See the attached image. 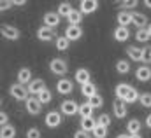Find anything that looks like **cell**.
Masks as SVG:
<instances>
[{"mask_svg":"<svg viewBox=\"0 0 151 138\" xmlns=\"http://www.w3.org/2000/svg\"><path fill=\"white\" fill-rule=\"evenodd\" d=\"M9 93H11V96H12L14 100H18V102H25V100L28 98L27 86H21V84H18V82L9 87Z\"/></svg>","mask_w":151,"mask_h":138,"instance_id":"obj_1","label":"cell"},{"mask_svg":"<svg viewBox=\"0 0 151 138\" xmlns=\"http://www.w3.org/2000/svg\"><path fill=\"white\" fill-rule=\"evenodd\" d=\"M49 68H51V72H53L55 75H65V73L69 72L67 61H65V60H62V58H55V60H51Z\"/></svg>","mask_w":151,"mask_h":138,"instance_id":"obj_2","label":"cell"},{"mask_svg":"<svg viewBox=\"0 0 151 138\" xmlns=\"http://www.w3.org/2000/svg\"><path fill=\"white\" fill-rule=\"evenodd\" d=\"M0 33L4 38H7V40H18L19 38V30L16 28V26H12V25H2L0 26Z\"/></svg>","mask_w":151,"mask_h":138,"instance_id":"obj_3","label":"cell"},{"mask_svg":"<svg viewBox=\"0 0 151 138\" xmlns=\"http://www.w3.org/2000/svg\"><path fill=\"white\" fill-rule=\"evenodd\" d=\"M25 108H27V112H28L30 115H39L40 110H42V105L37 102L35 96H28V98L25 100Z\"/></svg>","mask_w":151,"mask_h":138,"instance_id":"obj_4","label":"cell"},{"mask_svg":"<svg viewBox=\"0 0 151 138\" xmlns=\"http://www.w3.org/2000/svg\"><path fill=\"white\" fill-rule=\"evenodd\" d=\"M44 124L47 126V128H58L60 124H62V115H60V112H56V110H51L47 115H46V119H44Z\"/></svg>","mask_w":151,"mask_h":138,"instance_id":"obj_5","label":"cell"},{"mask_svg":"<svg viewBox=\"0 0 151 138\" xmlns=\"http://www.w3.org/2000/svg\"><path fill=\"white\" fill-rule=\"evenodd\" d=\"M69 42H72V40H79L81 37H83V28L81 26H74V25H69L67 28H65V35H63Z\"/></svg>","mask_w":151,"mask_h":138,"instance_id":"obj_6","label":"cell"},{"mask_svg":"<svg viewBox=\"0 0 151 138\" xmlns=\"http://www.w3.org/2000/svg\"><path fill=\"white\" fill-rule=\"evenodd\" d=\"M72 89H74V82H72L70 79H60V80L56 82V91H58L60 95H70Z\"/></svg>","mask_w":151,"mask_h":138,"instance_id":"obj_7","label":"cell"},{"mask_svg":"<svg viewBox=\"0 0 151 138\" xmlns=\"http://www.w3.org/2000/svg\"><path fill=\"white\" fill-rule=\"evenodd\" d=\"M135 79H137L139 82H148V80H151V68L148 65L137 67V68H135Z\"/></svg>","mask_w":151,"mask_h":138,"instance_id":"obj_8","label":"cell"},{"mask_svg":"<svg viewBox=\"0 0 151 138\" xmlns=\"http://www.w3.org/2000/svg\"><path fill=\"white\" fill-rule=\"evenodd\" d=\"M99 9V2L97 0H84L79 4V12L81 14H91Z\"/></svg>","mask_w":151,"mask_h":138,"instance_id":"obj_9","label":"cell"},{"mask_svg":"<svg viewBox=\"0 0 151 138\" xmlns=\"http://www.w3.org/2000/svg\"><path fill=\"white\" fill-rule=\"evenodd\" d=\"M37 38L42 40V42H51V40L56 38V35H55V30H51L47 26H40L37 30Z\"/></svg>","mask_w":151,"mask_h":138,"instance_id":"obj_10","label":"cell"},{"mask_svg":"<svg viewBox=\"0 0 151 138\" xmlns=\"http://www.w3.org/2000/svg\"><path fill=\"white\" fill-rule=\"evenodd\" d=\"M113 112L114 115H116V119H125L127 117V103H123L121 100H114L113 103Z\"/></svg>","mask_w":151,"mask_h":138,"instance_id":"obj_11","label":"cell"},{"mask_svg":"<svg viewBox=\"0 0 151 138\" xmlns=\"http://www.w3.org/2000/svg\"><path fill=\"white\" fill-rule=\"evenodd\" d=\"M44 87H46V86H44V80H42V79H34V80L28 82L27 91H28V95H39Z\"/></svg>","mask_w":151,"mask_h":138,"instance_id":"obj_12","label":"cell"},{"mask_svg":"<svg viewBox=\"0 0 151 138\" xmlns=\"http://www.w3.org/2000/svg\"><path fill=\"white\" fill-rule=\"evenodd\" d=\"M77 108H79V105L76 103L74 100H65L62 103V107H60L62 114H65V115H74V114H77Z\"/></svg>","mask_w":151,"mask_h":138,"instance_id":"obj_13","label":"cell"},{"mask_svg":"<svg viewBox=\"0 0 151 138\" xmlns=\"http://www.w3.org/2000/svg\"><path fill=\"white\" fill-rule=\"evenodd\" d=\"M58 25H60V16L56 12H46L44 14V26H47V28L53 30Z\"/></svg>","mask_w":151,"mask_h":138,"instance_id":"obj_14","label":"cell"},{"mask_svg":"<svg viewBox=\"0 0 151 138\" xmlns=\"http://www.w3.org/2000/svg\"><path fill=\"white\" fill-rule=\"evenodd\" d=\"M132 14V25H135L139 30L148 26V16L142 14V12H130Z\"/></svg>","mask_w":151,"mask_h":138,"instance_id":"obj_15","label":"cell"},{"mask_svg":"<svg viewBox=\"0 0 151 138\" xmlns=\"http://www.w3.org/2000/svg\"><path fill=\"white\" fill-rule=\"evenodd\" d=\"M30 80H32V70L27 68V67L19 68V72H18V84H21V86H27Z\"/></svg>","mask_w":151,"mask_h":138,"instance_id":"obj_16","label":"cell"},{"mask_svg":"<svg viewBox=\"0 0 151 138\" xmlns=\"http://www.w3.org/2000/svg\"><path fill=\"white\" fill-rule=\"evenodd\" d=\"M113 35H114V40L125 42V40H128V37H130V30L125 28V26H116V30H114Z\"/></svg>","mask_w":151,"mask_h":138,"instance_id":"obj_17","label":"cell"},{"mask_svg":"<svg viewBox=\"0 0 151 138\" xmlns=\"http://www.w3.org/2000/svg\"><path fill=\"white\" fill-rule=\"evenodd\" d=\"M116 21H118L119 26H125V28H127V26L132 23V14H130L128 11H121V12H118Z\"/></svg>","mask_w":151,"mask_h":138,"instance_id":"obj_18","label":"cell"},{"mask_svg":"<svg viewBox=\"0 0 151 138\" xmlns=\"http://www.w3.org/2000/svg\"><path fill=\"white\" fill-rule=\"evenodd\" d=\"M141 128H142V124H141L139 119H130V121L127 122V131H128V135H139V133H141Z\"/></svg>","mask_w":151,"mask_h":138,"instance_id":"obj_19","label":"cell"},{"mask_svg":"<svg viewBox=\"0 0 151 138\" xmlns=\"http://www.w3.org/2000/svg\"><path fill=\"white\" fill-rule=\"evenodd\" d=\"M90 77H91V73H90L88 68H79L76 72V82H79L81 86L86 84V82H90Z\"/></svg>","mask_w":151,"mask_h":138,"instance_id":"obj_20","label":"cell"},{"mask_svg":"<svg viewBox=\"0 0 151 138\" xmlns=\"http://www.w3.org/2000/svg\"><path fill=\"white\" fill-rule=\"evenodd\" d=\"M35 98H37V102H39L40 105H46V103H51V100H53V95H51V91H49L47 87H44V89L39 93L37 96H35Z\"/></svg>","mask_w":151,"mask_h":138,"instance_id":"obj_21","label":"cell"},{"mask_svg":"<svg viewBox=\"0 0 151 138\" xmlns=\"http://www.w3.org/2000/svg\"><path fill=\"white\" fill-rule=\"evenodd\" d=\"M16 137V128L12 124H4L0 128V138H14Z\"/></svg>","mask_w":151,"mask_h":138,"instance_id":"obj_22","label":"cell"},{"mask_svg":"<svg viewBox=\"0 0 151 138\" xmlns=\"http://www.w3.org/2000/svg\"><path fill=\"white\" fill-rule=\"evenodd\" d=\"M81 95H83V96H86V98H90V96L97 95V86H95V84H91V82L83 84V86H81Z\"/></svg>","mask_w":151,"mask_h":138,"instance_id":"obj_23","label":"cell"},{"mask_svg":"<svg viewBox=\"0 0 151 138\" xmlns=\"http://www.w3.org/2000/svg\"><path fill=\"white\" fill-rule=\"evenodd\" d=\"M139 91L135 89V87H132L130 86V89H128V93H127V96L123 98V103H135V102H139Z\"/></svg>","mask_w":151,"mask_h":138,"instance_id":"obj_24","label":"cell"},{"mask_svg":"<svg viewBox=\"0 0 151 138\" xmlns=\"http://www.w3.org/2000/svg\"><path fill=\"white\" fill-rule=\"evenodd\" d=\"M95 124H97V121L93 117H84V119H81V131L90 133V131H93Z\"/></svg>","mask_w":151,"mask_h":138,"instance_id":"obj_25","label":"cell"},{"mask_svg":"<svg viewBox=\"0 0 151 138\" xmlns=\"http://www.w3.org/2000/svg\"><path fill=\"white\" fill-rule=\"evenodd\" d=\"M86 103L90 105L91 108H100V107L104 105V98H102V95H99V93H97V95H93V96H90Z\"/></svg>","mask_w":151,"mask_h":138,"instance_id":"obj_26","label":"cell"},{"mask_svg":"<svg viewBox=\"0 0 151 138\" xmlns=\"http://www.w3.org/2000/svg\"><path fill=\"white\" fill-rule=\"evenodd\" d=\"M67 19H69V23H70V25L79 26V23H81V19H83V14H81L77 9H72V11H70V14L67 16Z\"/></svg>","mask_w":151,"mask_h":138,"instance_id":"obj_27","label":"cell"},{"mask_svg":"<svg viewBox=\"0 0 151 138\" xmlns=\"http://www.w3.org/2000/svg\"><path fill=\"white\" fill-rule=\"evenodd\" d=\"M70 11H72V5H70L69 2H62V4L58 5V12H56V14H58L60 19H62V18H67V16L70 14Z\"/></svg>","mask_w":151,"mask_h":138,"instance_id":"obj_28","label":"cell"},{"mask_svg":"<svg viewBox=\"0 0 151 138\" xmlns=\"http://www.w3.org/2000/svg\"><path fill=\"white\" fill-rule=\"evenodd\" d=\"M127 54L130 56L132 61H141V49L135 46H128L127 47Z\"/></svg>","mask_w":151,"mask_h":138,"instance_id":"obj_29","label":"cell"},{"mask_svg":"<svg viewBox=\"0 0 151 138\" xmlns=\"http://www.w3.org/2000/svg\"><path fill=\"white\" fill-rule=\"evenodd\" d=\"M91 112H93V108L86 103V102L81 103L79 105V108H77V114L81 115V119H84V117H91Z\"/></svg>","mask_w":151,"mask_h":138,"instance_id":"obj_30","label":"cell"},{"mask_svg":"<svg viewBox=\"0 0 151 138\" xmlns=\"http://www.w3.org/2000/svg\"><path fill=\"white\" fill-rule=\"evenodd\" d=\"M116 72L121 73V75L128 73V72H130V63H128L127 60H119V61H116Z\"/></svg>","mask_w":151,"mask_h":138,"instance_id":"obj_31","label":"cell"},{"mask_svg":"<svg viewBox=\"0 0 151 138\" xmlns=\"http://www.w3.org/2000/svg\"><path fill=\"white\" fill-rule=\"evenodd\" d=\"M141 61H144V65L150 67L151 63V46H144L141 49Z\"/></svg>","mask_w":151,"mask_h":138,"instance_id":"obj_32","label":"cell"},{"mask_svg":"<svg viewBox=\"0 0 151 138\" xmlns=\"http://www.w3.org/2000/svg\"><path fill=\"white\" fill-rule=\"evenodd\" d=\"M128 89H130V86H128V84H118V86H116V98L123 102V98L127 96Z\"/></svg>","mask_w":151,"mask_h":138,"instance_id":"obj_33","label":"cell"},{"mask_svg":"<svg viewBox=\"0 0 151 138\" xmlns=\"http://www.w3.org/2000/svg\"><path fill=\"white\" fill-rule=\"evenodd\" d=\"M69 46H70V42H69L63 35H62V37H56V49H58V51H67Z\"/></svg>","mask_w":151,"mask_h":138,"instance_id":"obj_34","label":"cell"},{"mask_svg":"<svg viewBox=\"0 0 151 138\" xmlns=\"http://www.w3.org/2000/svg\"><path fill=\"white\" fill-rule=\"evenodd\" d=\"M97 124L99 126H104V128H109L111 126V115L109 114H100L97 117Z\"/></svg>","mask_w":151,"mask_h":138,"instance_id":"obj_35","label":"cell"},{"mask_svg":"<svg viewBox=\"0 0 151 138\" xmlns=\"http://www.w3.org/2000/svg\"><path fill=\"white\" fill-rule=\"evenodd\" d=\"M93 138H106L107 137V128H104V126H99V124H95V128H93Z\"/></svg>","mask_w":151,"mask_h":138,"instance_id":"obj_36","label":"cell"},{"mask_svg":"<svg viewBox=\"0 0 151 138\" xmlns=\"http://www.w3.org/2000/svg\"><path fill=\"white\" fill-rule=\"evenodd\" d=\"M139 103L146 108H151V93H141L139 95Z\"/></svg>","mask_w":151,"mask_h":138,"instance_id":"obj_37","label":"cell"},{"mask_svg":"<svg viewBox=\"0 0 151 138\" xmlns=\"http://www.w3.org/2000/svg\"><path fill=\"white\" fill-rule=\"evenodd\" d=\"M135 38H137V42H141V44H146V42L150 40V35H148V32H146V28H141V30H137Z\"/></svg>","mask_w":151,"mask_h":138,"instance_id":"obj_38","label":"cell"},{"mask_svg":"<svg viewBox=\"0 0 151 138\" xmlns=\"http://www.w3.org/2000/svg\"><path fill=\"white\" fill-rule=\"evenodd\" d=\"M118 7H121V9H125V11H128L130 12V9H135L137 5H139V2H135V0H132V2H118L116 4Z\"/></svg>","mask_w":151,"mask_h":138,"instance_id":"obj_39","label":"cell"},{"mask_svg":"<svg viewBox=\"0 0 151 138\" xmlns=\"http://www.w3.org/2000/svg\"><path fill=\"white\" fill-rule=\"evenodd\" d=\"M27 138H40V129L39 128H30L27 131Z\"/></svg>","mask_w":151,"mask_h":138,"instance_id":"obj_40","label":"cell"},{"mask_svg":"<svg viewBox=\"0 0 151 138\" xmlns=\"http://www.w3.org/2000/svg\"><path fill=\"white\" fill-rule=\"evenodd\" d=\"M12 7V2H7V0H0V12L4 11H9Z\"/></svg>","mask_w":151,"mask_h":138,"instance_id":"obj_41","label":"cell"},{"mask_svg":"<svg viewBox=\"0 0 151 138\" xmlns=\"http://www.w3.org/2000/svg\"><path fill=\"white\" fill-rule=\"evenodd\" d=\"M74 138H91L90 133H86V131H81V129H77L74 133Z\"/></svg>","mask_w":151,"mask_h":138,"instance_id":"obj_42","label":"cell"},{"mask_svg":"<svg viewBox=\"0 0 151 138\" xmlns=\"http://www.w3.org/2000/svg\"><path fill=\"white\" fill-rule=\"evenodd\" d=\"M7 121H9V115H7L5 112H0V128H2L4 124H7Z\"/></svg>","mask_w":151,"mask_h":138,"instance_id":"obj_43","label":"cell"},{"mask_svg":"<svg viewBox=\"0 0 151 138\" xmlns=\"http://www.w3.org/2000/svg\"><path fill=\"white\" fill-rule=\"evenodd\" d=\"M23 5H27L25 0H14V2H12V7H23Z\"/></svg>","mask_w":151,"mask_h":138,"instance_id":"obj_44","label":"cell"},{"mask_svg":"<svg viewBox=\"0 0 151 138\" xmlns=\"http://www.w3.org/2000/svg\"><path fill=\"white\" fill-rule=\"evenodd\" d=\"M146 126H148V128L151 129V114L148 115V117H146Z\"/></svg>","mask_w":151,"mask_h":138,"instance_id":"obj_45","label":"cell"},{"mask_svg":"<svg viewBox=\"0 0 151 138\" xmlns=\"http://www.w3.org/2000/svg\"><path fill=\"white\" fill-rule=\"evenodd\" d=\"M116 138H128V133H121V135H118Z\"/></svg>","mask_w":151,"mask_h":138,"instance_id":"obj_46","label":"cell"},{"mask_svg":"<svg viewBox=\"0 0 151 138\" xmlns=\"http://www.w3.org/2000/svg\"><path fill=\"white\" fill-rule=\"evenodd\" d=\"M146 32H148V35H150V37H151V23H150V25H148V26H146Z\"/></svg>","mask_w":151,"mask_h":138,"instance_id":"obj_47","label":"cell"},{"mask_svg":"<svg viewBox=\"0 0 151 138\" xmlns=\"http://www.w3.org/2000/svg\"><path fill=\"white\" fill-rule=\"evenodd\" d=\"M144 5H146L148 9H151V0H146V2H144Z\"/></svg>","mask_w":151,"mask_h":138,"instance_id":"obj_48","label":"cell"},{"mask_svg":"<svg viewBox=\"0 0 151 138\" xmlns=\"http://www.w3.org/2000/svg\"><path fill=\"white\" fill-rule=\"evenodd\" d=\"M128 138H142V137H141V133H139V135H128Z\"/></svg>","mask_w":151,"mask_h":138,"instance_id":"obj_49","label":"cell"},{"mask_svg":"<svg viewBox=\"0 0 151 138\" xmlns=\"http://www.w3.org/2000/svg\"><path fill=\"white\" fill-rule=\"evenodd\" d=\"M0 105H2V98H0Z\"/></svg>","mask_w":151,"mask_h":138,"instance_id":"obj_50","label":"cell"}]
</instances>
